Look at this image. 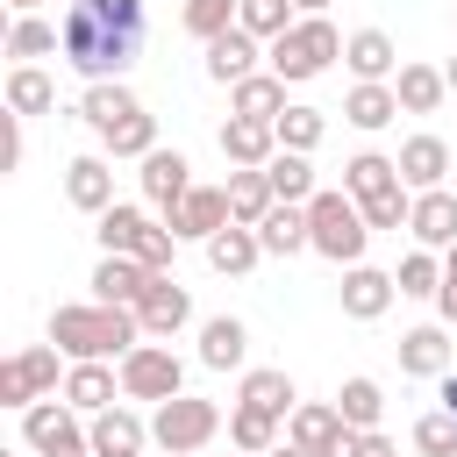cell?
<instances>
[{
    "mask_svg": "<svg viewBox=\"0 0 457 457\" xmlns=\"http://www.w3.org/2000/svg\"><path fill=\"white\" fill-rule=\"evenodd\" d=\"M57 107V86H50V71H36V64H14L7 71V114L14 121H36V114H50Z\"/></svg>",
    "mask_w": 457,
    "mask_h": 457,
    "instance_id": "cell-26",
    "label": "cell"
},
{
    "mask_svg": "<svg viewBox=\"0 0 457 457\" xmlns=\"http://www.w3.org/2000/svg\"><path fill=\"white\" fill-rule=\"evenodd\" d=\"M228 443H236L243 457H271L286 436H278V414H264V407H243V400H236V407H228Z\"/></svg>",
    "mask_w": 457,
    "mask_h": 457,
    "instance_id": "cell-31",
    "label": "cell"
},
{
    "mask_svg": "<svg viewBox=\"0 0 457 457\" xmlns=\"http://www.w3.org/2000/svg\"><path fill=\"white\" fill-rule=\"evenodd\" d=\"M171 250H179V236H171L164 221H150V228L136 236V264H143L150 278H171Z\"/></svg>",
    "mask_w": 457,
    "mask_h": 457,
    "instance_id": "cell-44",
    "label": "cell"
},
{
    "mask_svg": "<svg viewBox=\"0 0 457 457\" xmlns=\"http://www.w3.org/2000/svg\"><path fill=\"white\" fill-rule=\"evenodd\" d=\"M343 428H350V421H343L328 400H300V407L286 414V443L307 450V457H328V450L343 443Z\"/></svg>",
    "mask_w": 457,
    "mask_h": 457,
    "instance_id": "cell-11",
    "label": "cell"
},
{
    "mask_svg": "<svg viewBox=\"0 0 457 457\" xmlns=\"http://www.w3.org/2000/svg\"><path fill=\"white\" fill-rule=\"evenodd\" d=\"M400 186V164L386 157V150H357L350 164H343V193L350 200H378V193H393Z\"/></svg>",
    "mask_w": 457,
    "mask_h": 457,
    "instance_id": "cell-28",
    "label": "cell"
},
{
    "mask_svg": "<svg viewBox=\"0 0 457 457\" xmlns=\"http://www.w3.org/2000/svg\"><path fill=\"white\" fill-rule=\"evenodd\" d=\"M271 207H278V193H271L264 171H228V214H236L243 228H264Z\"/></svg>",
    "mask_w": 457,
    "mask_h": 457,
    "instance_id": "cell-34",
    "label": "cell"
},
{
    "mask_svg": "<svg viewBox=\"0 0 457 457\" xmlns=\"http://www.w3.org/2000/svg\"><path fill=\"white\" fill-rule=\"evenodd\" d=\"M257 57H264V43H257L250 29H228V36L207 43V79H214V86H243V79L257 71Z\"/></svg>",
    "mask_w": 457,
    "mask_h": 457,
    "instance_id": "cell-20",
    "label": "cell"
},
{
    "mask_svg": "<svg viewBox=\"0 0 457 457\" xmlns=\"http://www.w3.org/2000/svg\"><path fill=\"white\" fill-rule=\"evenodd\" d=\"M64 200L100 221V214L114 207V171H107V157H71V164H64Z\"/></svg>",
    "mask_w": 457,
    "mask_h": 457,
    "instance_id": "cell-17",
    "label": "cell"
},
{
    "mask_svg": "<svg viewBox=\"0 0 457 457\" xmlns=\"http://www.w3.org/2000/svg\"><path fill=\"white\" fill-rule=\"evenodd\" d=\"M107 143V157H150V150H164L157 143V114H136V121H121L114 136H100Z\"/></svg>",
    "mask_w": 457,
    "mask_h": 457,
    "instance_id": "cell-43",
    "label": "cell"
},
{
    "mask_svg": "<svg viewBox=\"0 0 457 457\" xmlns=\"http://www.w3.org/2000/svg\"><path fill=\"white\" fill-rule=\"evenodd\" d=\"M393 286H400V300H436L443 293V257L436 250H407L400 271H393Z\"/></svg>",
    "mask_w": 457,
    "mask_h": 457,
    "instance_id": "cell-39",
    "label": "cell"
},
{
    "mask_svg": "<svg viewBox=\"0 0 457 457\" xmlns=\"http://www.w3.org/2000/svg\"><path fill=\"white\" fill-rule=\"evenodd\" d=\"M136 179H143V200H150V207H164V214H171V207L193 193V164H186L179 150H150Z\"/></svg>",
    "mask_w": 457,
    "mask_h": 457,
    "instance_id": "cell-16",
    "label": "cell"
},
{
    "mask_svg": "<svg viewBox=\"0 0 457 457\" xmlns=\"http://www.w3.org/2000/svg\"><path fill=\"white\" fill-rule=\"evenodd\" d=\"M136 114H143V100H136L121 79H107V86H86V93H79V121H86L93 136H114V129H121V121H136Z\"/></svg>",
    "mask_w": 457,
    "mask_h": 457,
    "instance_id": "cell-14",
    "label": "cell"
},
{
    "mask_svg": "<svg viewBox=\"0 0 457 457\" xmlns=\"http://www.w3.org/2000/svg\"><path fill=\"white\" fill-rule=\"evenodd\" d=\"M136 321H143L150 343H171V336L193 321V293H186L179 278H150V293L136 300Z\"/></svg>",
    "mask_w": 457,
    "mask_h": 457,
    "instance_id": "cell-9",
    "label": "cell"
},
{
    "mask_svg": "<svg viewBox=\"0 0 457 457\" xmlns=\"http://www.w3.org/2000/svg\"><path fill=\"white\" fill-rule=\"evenodd\" d=\"M336 414H343L357 436H371V428H378V414H386V393H378V378H343V393H336Z\"/></svg>",
    "mask_w": 457,
    "mask_h": 457,
    "instance_id": "cell-38",
    "label": "cell"
},
{
    "mask_svg": "<svg viewBox=\"0 0 457 457\" xmlns=\"http://www.w3.org/2000/svg\"><path fill=\"white\" fill-rule=\"evenodd\" d=\"M21 443L36 457H93V421L79 407H64V400H36L21 414Z\"/></svg>",
    "mask_w": 457,
    "mask_h": 457,
    "instance_id": "cell-5",
    "label": "cell"
},
{
    "mask_svg": "<svg viewBox=\"0 0 457 457\" xmlns=\"http://www.w3.org/2000/svg\"><path fill=\"white\" fill-rule=\"evenodd\" d=\"M228 221H236V214H228V186H193V193L164 214V228H171L179 243H214Z\"/></svg>",
    "mask_w": 457,
    "mask_h": 457,
    "instance_id": "cell-8",
    "label": "cell"
},
{
    "mask_svg": "<svg viewBox=\"0 0 457 457\" xmlns=\"http://www.w3.org/2000/svg\"><path fill=\"white\" fill-rule=\"evenodd\" d=\"M293 7H300V14H328V0H293Z\"/></svg>",
    "mask_w": 457,
    "mask_h": 457,
    "instance_id": "cell-50",
    "label": "cell"
},
{
    "mask_svg": "<svg viewBox=\"0 0 457 457\" xmlns=\"http://www.w3.org/2000/svg\"><path fill=\"white\" fill-rule=\"evenodd\" d=\"M50 343L71 357V364H107V357H129L136 343H150L143 336V321H136V307H57L50 314Z\"/></svg>",
    "mask_w": 457,
    "mask_h": 457,
    "instance_id": "cell-2",
    "label": "cell"
},
{
    "mask_svg": "<svg viewBox=\"0 0 457 457\" xmlns=\"http://www.w3.org/2000/svg\"><path fill=\"white\" fill-rule=\"evenodd\" d=\"M271 457H307V450H293V443H278V450H271Z\"/></svg>",
    "mask_w": 457,
    "mask_h": 457,
    "instance_id": "cell-52",
    "label": "cell"
},
{
    "mask_svg": "<svg viewBox=\"0 0 457 457\" xmlns=\"http://www.w3.org/2000/svg\"><path fill=\"white\" fill-rule=\"evenodd\" d=\"M393 114H400V93H393V86H350V93H343V121L364 129V136L386 129Z\"/></svg>",
    "mask_w": 457,
    "mask_h": 457,
    "instance_id": "cell-36",
    "label": "cell"
},
{
    "mask_svg": "<svg viewBox=\"0 0 457 457\" xmlns=\"http://www.w3.org/2000/svg\"><path fill=\"white\" fill-rule=\"evenodd\" d=\"M221 157H228L236 171H264V164L278 157V129H271V121H243V114H228V121H221Z\"/></svg>",
    "mask_w": 457,
    "mask_h": 457,
    "instance_id": "cell-12",
    "label": "cell"
},
{
    "mask_svg": "<svg viewBox=\"0 0 457 457\" xmlns=\"http://www.w3.org/2000/svg\"><path fill=\"white\" fill-rule=\"evenodd\" d=\"M343 64H350L357 86H393V79H400V50H393L386 29H357V36L343 43Z\"/></svg>",
    "mask_w": 457,
    "mask_h": 457,
    "instance_id": "cell-10",
    "label": "cell"
},
{
    "mask_svg": "<svg viewBox=\"0 0 457 457\" xmlns=\"http://www.w3.org/2000/svg\"><path fill=\"white\" fill-rule=\"evenodd\" d=\"M271 129H278V150H300V157H307V150H314V143L328 136V114H321V107H300V100H293V107H286V114H278Z\"/></svg>",
    "mask_w": 457,
    "mask_h": 457,
    "instance_id": "cell-40",
    "label": "cell"
},
{
    "mask_svg": "<svg viewBox=\"0 0 457 457\" xmlns=\"http://www.w3.org/2000/svg\"><path fill=\"white\" fill-rule=\"evenodd\" d=\"M393 93H400V114H436V107L450 100V79H443L436 64H400Z\"/></svg>",
    "mask_w": 457,
    "mask_h": 457,
    "instance_id": "cell-27",
    "label": "cell"
},
{
    "mask_svg": "<svg viewBox=\"0 0 457 457\" xmlns=\"http://www.w3.org/2000/svg\"><path fill=\"white\" fill-rule=\"evenodd\" d=\"M7 7H14V14H36V7H43V0H7Z\"/></svg>",
    "mask_w": 457,
    "mask_h": 457,
    "instance_id": "cell-51",
    "label": "cell"
},
{
    "mask_svg": "<svg viewBox=\"0 0 457 457\" xmlns=\"http://www.w3.org/2000/svg\"><path fill=\"white\" fill-rule=\"evenodd\" d=\"M57 343H29V350H14L7 364H0V407H14V414H29L36 400H50L57 393Z\"/></svg>",
    "mask_w": 457,
    "mask_h": 457,
    "instance_id": "cell-7",
    "label": "cell"
},
{
    "mask_svg": "<svg viewBox=\"0 0 457 457\" xmlns=\"http://www.w3.org/2000/svg\"><path fill=\"white\" fill-rule=\"evenodd\" d=\"M357 457H400V450H393V436H378V428H371V436L357 443Z\"/></svg>",
    "mask_w": 457,
    "mask_h": 457,
    "instance_id": "cell-48",
    "label": "cell"
},
{
    "mask_svg": "<svg viewBox=\"0 0 457 457\" xmlns=\"http://www.w3.org/2000/svg\"><path fill=\"white\" fill-rule=\"evenodd\" d=\"M143 293H150V271L136 257H100L93 264V300L100 307H136Z\"/></svg>",
    "mask_w": 457,
    "mask_h": 457,
    "instance_id": "cell-24",
    "label": "cell"
},
{
    "mask_svg": "<svg viewBox=\"0 0 457 457\" xmlns=\"http://www.w3.org/2000/svg\"><path fill=\"white\" fill-rule=\"evenodd\" d=\"M257 243H264V257H300V250H314V236H307V207H271L264 228H257Z\"/></svg>",
    "mask_w": 457,
    "mask_h": 457,
    "instance_id": "cell-35",
    "label": "cell"
},
{
    "mask_svg": "<svg viewBox=\"0 0 457 457\" xmlns=\"http://www.w3.org/2000/svg\"><path fill=\"white\" fill-rule=\"evenodd\" d=\"M393 164H400V186H407V193H436L443 171H450V143H443V136H407Z\"/></svg>",
    "mask_w": 457,
    "mask_h": 457,
    "instance_id": "cell-15",
    "label": "cell"
},
{
    "mask_svg": "<svg viewBox=\"0 0 457 457\" xmlns=\"http://www.w3.org/2000/svg\"><path fill=\"white\" fill-rule=\"evenodd\" d=\"M243 357H250V328H243L236 314L200 321V364H207V371H236Z\"/></svg>",
    "mask_w": 457,
    "mask_h": 457,
    "instance_id": "cell-25",
    "label": "cell"
},
{
    "mask_svg": "<svg viewBox=\"0 0 457 457\" xmlns=\"http://www.w3.org/2000/svg\"><path fill=\"white\" fill-rule=\"evenodd\" d=\"M414 450H421V457H457V414H443V407L421 414V421H414Z\"/></svg>",
    "mask_w": 457,
    "mask_h": 457,
    "instance_id": "cell-45",
    "label": "cell"
},
{
    "mask_svg": "<svg viewBox=\"0 0 457 457\" xmlns=\"http://www.w3.org/2000/svg\"><path fill=\"white\" fill-rule=\"evenodd\" d=\"M114 393H121V371H107V364H71L64 371V407H79L86 421L107 414V407H121Z\"/></svg>",
    "mask_w": 457,
    "mask_h": 457,
    "instance_id": "cell-21",
    "label": "cell"
},
{
    "mask_svg": "<svg viewBox=\"0 0 457 457\" xmlns=\"http://www.w3.org/2000/svg\"><path fill=\"white\" fill-rule=\"evenodd\" d=\"M257 257H264V243H257V228H243V221H228V228L207 243V264H214L221 278H243V271H257Z\"/></svg>",
    "mask_w": 457,
    "mask_h": 457,
    "instance_id": "cell-29",
    "label": "cell"
},
{
    "mask_svg": "<svg viewBox=\"0 0 457 457\" xmlns=\"http://www.w3.org/2000/svg\"><path fill=\"white\" fill-rule=\"evenodd\" d=\"M307 236H314V250L328 257V264H364V243H371V221H364V207L350 200V193H314L307 200Z\"/></svg>",
    "mask_w": 457,
    "mask_h": 457,
    "instance_id": "cell-3",
    "label": "cell"
},
{
    "mask_svg": "<svg viewBox=\"0 0 457 457\" xmlns=\"http://www.w3.org/2000/svg\"><path fill=\"white\" fill-rule=\"evenodd\" d=\"M143 443H150V421H143L136 407L93 414V457H143Z\"/></svg>",
    "mask_w": 457,
    "mask_h": 457,
    "instance_id": "cell-22",
    "label": "cell"
},
{
    "mask_svg": "<svg viewBox=\"0 0 457 457\" xmlns=\"http://www.w3.org/2000/svg\"><path fill=\"white\" fill-rule=\"evenodd\" d=\"M293 100H286V79L278 71H250L243 86H228V114H243V121H278Z\"/></svg>",
    "mask_w": 457,
    "mask_h": 457,
    "instance_id": "cell-23",
    "label": "cell"
},
{
    "mask_svg": "<svg viewBox=\"0 0 457 457\" xmlns=\"http://www.w3.org/2000/svg\"><path fill=\"white\" fill-rule=\"evenodd\" d=\"M393 293H400V286H393V271H378V264H350V271H343V314H350V321H378V314L393 307Z\"/></svg>",
    "mask_w": 457,
    "mask_h": 457,
    "instance_id": "cell-18",
    "label": "cell"
},
{
    "mask_svg": "<svg viewBox=\"0 0 457 457\" xmlns=\"http://www.w3.org/2000/svg\"><path fill=\"white\" fill-rule=\"evenodd\" d=\"M50 50H64V29H57V21H43V14H14V21H7V57H14V64H36V57H50Z\"/></svg>",
    "mask_w": 457,
    "mask_h": 457,
    "instance_id": "cell-32",
    "label": "cell"
},
{
    "mask_svg": "<svg viewBox=\"0 0 457 457\" xmlns=\"http://www.w3.org/2000/svg\"><path fill=\"white\" fill-rule=\"evenodd\" d=\"M193 457H200V450H193Z\"/></svg>",
    "mask_w": 457,
    "mask_h": 457,
    "instance_id": "cell-54",
    "label": "cell"
},
{
    "mask_svg": "<svg viewBox=\"0 0 457 457\" xmlns=\"http://www.w3.org/2000/svg\"><path fill=\"white\" fill-rule=\"evenodd\" d=\"M114 371H121V400H150V407H164V400L186 393V364L171 357V343H136Z\"/></svg>",
    "mask_w": 457,
    "mask_h": 457,
    "instance_id": "cell-6",
    "label": "cell"
},
{
    "mask_svg": "<svg viewBox=\"0 0 457 457\" xmlns=\"http://www.w3.org/2000/svg\"><path fill=\"white\" fill-rule=\"evenodd\" d=\"M264 179H271V193H278V207H307L321 186H314V164L300 157V150H278L271 164H264Z\"/></svg>",
    "mask_w": 457,
    "mask_h": 457,
    "instance_id": "cell-33",
    "label": "cell"
},
{
    "mask_svg": "<svg viewBox=\"0 0 457 457\" xmlns=\"http://www.w3.org/2000/svg\"><path fill=\"white\" fill-rule=\"evenodd\" d=\"M407 236H414L421 250H450V243H457V193H450V186H436V193H414Z\"/></svg>",
    "mask_w": 457,
    "mask_h": 457,
    "instance_id": "cell-13",
    "label": "cell"
},
{
    "mask_svg": "<svg viewBox=\"0 0 457 457\" xmlns=\"http://www.w3.org/2000/svg\"><path fill=\"white\" fill-rule=\"evenodd\" d=\"M236 14H243V0H186V7H179L186 36H200V43L228 36V29H236Z\"/></svg>",
    "mask_w": 457,
    "mask_h": 457,
    "instance_id": "cell-42",
    "label": "cell"
},
{
    "mask_svg": "<svg viewBox=\"0 0 457 457\" xmlns=\"http://www.w3.org/2000/svg\"><path fill=\"white\" fill-rule=\"evenodd\" d=\"M64 64L86 79V86H107L136 64L143 50V0H71L64 7Z\"/></svg>",
    "mask_w": 457,
    "mask_h": 457,
    "instance_id": "cell-1",
    "label": "cell"
},
{
    "mask_svg": "<svg viewBox=\"0 0 457 457\" xmlns=\"http://www.w3.org/2000/svg\"><path fill=\"white\" fill-rule=\"evenodd\" d=\"M221 428H228V414H221L214 400H200V393H179V400H164V407L150 414V443H164L171 457H193V450H207Z\"/></svg>",
    "mask_w": 457,
    "mask_h": 457,
    "instance_id": "cell-4",
    "label": "cell"
},
{
    "mask_svg": "<svg viewBox=\"0 0 457 457\" xmlns=\"http://www.w3.org/2000/svg\"><path fill=\"white\" fill-rule=\"evenodd\" d=\"M293 21H300V7H293V0H243V14H236V29H250L257 43H278Z\"/></svg>",
    "mask_w": 457,
    "mask_h": 457,
    "instance_id": "cell-41",
    "label": "cell"
},
{
    "mask_svg": "<svg viewBox=\"0 0 457 457\" xmlns=\"http://www.w3.org/2000/svg\"><path fill=\"white\" fill-rule=\"evenodd\" d=\"M357 207H364V221H371V228H393V236H400V228H407V214H414V193H407V186H393V193L357 200Z\"/></svg>",
    "mask_w": 457,
    "mask_h": 457,
    "instance_id": "cell-46",
    "label": "cell"
},
{
    "mask_svg": "<svg viewBox=\"0 0 457 457\" xmlns=\"http://www.w3.org/2000/svg\"><path fill=\"white\" fill-rule=\"evenodd\" d=\"M236 400H243V407H264V414H278V421L300 407V393H293V378H286L278 364H257V371H243V393H236Z\"/></svg>",
    "mask_w": 457,
    "mask_h": 457,
    "instance_id": "cell-30",
    "label": "cell"
},
{
    "mask_svg": "<svg viewBox=\"0 0 457 457\" xmlns=\"http://www.w3.org/2000/svg\"><path fill=\"white\" fill-rule=\"evenodd\" d=\"M143 228H150V214H143V207H129V200H114V207L100 214V228H93V236H100V250H107V257H136V236H143Z\"/></svg>",
    "mask_w": 457,
    "mask_h": 457,
    "instance_id": "cell-37",
    "label": "cell"
},
{
    "mask_svg": "<svg viewBox=\"0 0 457 457\" xmlns=\"http://www.w3.org/2000/svg\"><path fill=\"white\" fill-rule=\"evenodd\" d=\"M436 386H443V414H457V371H450V378H436Z\"/></svg>",
    "mask_w": 457,
    "mask_h": 457,
    "instance_id": "cell-49",
    "label": "cell"
},
{
    "mask_svg": "<svg viewBox=\"0 0 457 457\" xmlns=\"http://www.w3.org/2000/svg\"><path fill=\"white\" fill-rule=\"evenodd\" d=\"M436 314H443V328H457V243L443 250V293H436Z\"/></svg>",
    "mask_w": 457,
    "mask_h": 457,
    "instance_id": "cell-47",
    "label": "cell"
},
{
    "mask_svg": "<svg viewBox=\"0 0 457 457\" xmlns=\"http://www.w3.org/2000/svg\"><path fill=\"white\" fill-rule=\"evenodd\" d=\"M400 371H407V378H450V371H457V364H450L443 321H421V328L400 336Z\"/></svg>",
    "mask_w": 457,
    "mask_h": 457,
    "instance_id": "cell-19",
    "label": "cell"
},
{
    "mask_svg": "<svg viewBox=\"0 0 457 457\" xmlns=\"http://www.w3.org/2000/svg\"><path fill=\"white\" fill-rule=\"evenodd\" d=\"M443 79H450V93H457V57H450V71H443Z\"/></svg>",
    "mask_w": 457,
    "mask_h": 457,
    "instance_id": "cell-53",
    "label": "cell"
}]
</instances>
